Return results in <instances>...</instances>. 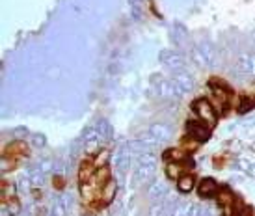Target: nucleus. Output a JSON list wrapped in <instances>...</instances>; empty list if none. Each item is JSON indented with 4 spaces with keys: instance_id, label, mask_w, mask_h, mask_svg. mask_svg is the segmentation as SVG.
Masks as SVG:
<instances>
[{
    "instance_id": "nucleus-1",
    "label": "nucleus",
    "mask_w": 255,
    "mask_h": 216,
    "mask_svg": "<svg viewBox=\"0 0 255 216\" xmlns=\"http://www.w3.org/2000/svg\"><path fill=\"white\" fill-rule=\"evenodd\" d=\"M194 110H196L198 117L205 123V125H209V127H214V125H216V119H218L216 108L207 101V99H199V101L194 103Z\"/></svg>"
},
{
    "instance_id": "nucleus-2",
    "label": "nucleus",
    "mask_w": 255,
    "mask_h": 216,
    "mask_svg": "<svg viewBox=\"0 0 255 216\" xmlns=\"http://www.w3.org/2000/svg\"><path fill=\"white\" fill-rule=\"evenodd\" d=\"M186 130H188V136L194 138V140H198V142H205V140H209V136H211V127H209V125H203V121L201 123L190 121L186 125Z\"/></svg>"
},
{
    "instance_id": "nucleus-3",
    "label": "nucleus",
    "mask_w": 255,
    "mask_h": 216,
    "mask_svg": "<svg viewBox=\"0 0 255 216\" xmlns=\"http://www.w3.org/2000/svg\"><path fill=\"white\" fill-rule=\"evenodd\" d=\"M218 190H220V187H218V183L214 179H203L201 183L198 185V192H199V196H203V198H209V196H216L218 194Z\"/></svg>"
},
{
    "instance_id": "nucleus-4",
    "label": "nucleus",
    "mask_w": 255,
    "mask_h": 216,
    "mask_svg": "<svg viewBox=\"0 0 255 216\" xmlns=\"http://www.w3.org/2000/svg\"><path fill=\"white\" fill-rule=\"evenodd\" d=\"M216 202L222 209H226V207H235L237 205V200L233 198V194L227 190V188H220L218 194H216Z\"/></svg>"
},
{
    "instance_id": "nucleus-5",
    "label": "nucleus",
    "mask_w": 255,
    "mask_h": 216,
    "mask_svg": "<svg viewBox=\"0 0 255 216\" xmlns=\"http://www.w3.org/2000/svg\"><path fill=\"white\" fill-rule=\"evenodd\" d=\"M194 185H196V179H194V175H190V173H184V175H181L177 181V187L181 192H190V190H194Z\"/></svg>"
},
{
    "instance_id": "nucleus-6",
    "label": "nucleus",
    "mask_w": 255,
    "mask_h": 216,
    "mask_svg": "<svg viewBox=\"0 0 255 216\" xmlns=\"http://www.w3.org/2000/svg\"><path fill=\"white\" fill-rule=\"evenodd\" d=\"M183 170H184L183 162H168V168H166V175H168L170 179L179 181V177H181V175H184Z\"/></svg>"
},
{
    "instance_id": "nucleus-7",
    "label": "nucleus",
    "mask_w": 255,
    "mask_h": 216,
    "mask_svg": "<svg viewBox=\"0 0 255 216\" xmlns=\"http://www.w3.org/2000/svg\"><path fill=\"white\" fill-rule=\"evenodd\" d=\"M114 194H116V183L114 181H108L107 185L101 190V198H103V203H110L112 202Z\"/></svg>"
},
{
    "instance_id": "nucleus-8",
    "label": "nucleus",
    "mask_w": 255,
    "mask_h": 216,
    "mask_svg": "<svg viewBox=\"0 0 255 216\" xmlns=\"http://www.w3.org/2000/svg\"><path fill=\"white\" fill-rule=\"evenodd\" d=\"M164 159L168 160V162H184V160H186V151H179V149H170V151H166Z\"/></svg>"
},
{
    "instance_id": "nucleus-9",
    "label": "nucleus",
    "mask_w": 255,
    "mask_h": 216,
    "mask_svg": "<svg viewBox=\"0 0 255 216\" xmlns=\"http://www.w3.org/2000/svg\"><path fill=\"white\" fill-rule=\"evenodd\" d=\"M254 107V103L252 101H244V103H241V112H248L250 108Z\"/></svg>"
}]
</instances>
